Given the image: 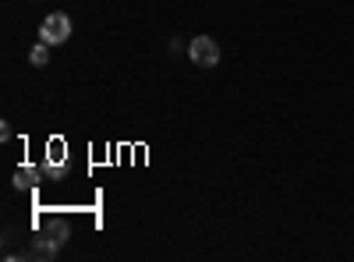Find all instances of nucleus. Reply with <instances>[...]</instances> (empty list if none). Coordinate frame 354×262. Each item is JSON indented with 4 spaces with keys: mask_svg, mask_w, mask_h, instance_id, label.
Segmentation results:
<instances>
[{
    "mask_svg": "<svg viewBox=\"0 0 354 262\" xmlns=\"http://www.w3.org/2000/svg\"><path fill=\"white\" fill-rule=\"evenodd\" d=\"M28 61H32L36 68H46V64H50V43H43V39H39V46L28 50Z\"/></svg>",
    "mask_w": 354,
    "mask_h": 262,
    "instance_id": "39448f33",
    "label": "nucleus"
},
{
    "mask_svg": "<svg viewBox=\"0 0 354 262\" xmlns=\"http://www.w3.org/2000/svg\"><path fill=\"white\" fill-rule=\"evenodd\" d=\"M39 185V170L36 167H21L15 174V188H36Z\"/></svg>",
    "mask_w": 354,
    "mask_h": 262,
    "instance_id": "7ed1b4c3",
    "label": "nucleus"
},
{
    "mask_svg": "<svg viewBox=\"0 0 354 262\" xmlns=\"http://www.w3.org/2000/svg\"><path fill=\"white\" fill-rule=\"evenodd\" d=\"M46 160H50V163H64V142H61V138H53V142L46 145Z\"/></svg>",
    "mask_w": 354,
    "mask_h": 262,
    "instance_id": "423d86ee",
    "label": "nucleus"
},
{
    "mask_svg": "<svg viewBox=\"0 0 354 262\" xmlns=\"http://www.w3.org/2000/svg\"><path fill=\"white\" fill-rule=\"evenodd\" d=\"M43 234H46V238H53L57 245H64V241H68V223H61V220H50Z\"/></svg>",
    "mask_w": 354,
    "mask_h": 262,
    "instance_id": "20e7f679",
    "label": "nucleus"
},
{
    "mask_svg": "<svg viewBox=\"0 0 354 262\" xmlns=\"http://www.w3.org/2000/svg\"><path fill=\"white\" fill-rule=\"evenodd\" d=\"M39 39L50 43V46H61L71 39V18L68 15H50L43 25H39Z\"/></svg>",
    "mask_w": 354,
    "mask_h": 262,
    "instance_id": "f03ea898",
    "label": "nucleus"
},
{
    "mask_svg": "<svg viewBox=\"0 0 354 262\" xmlns=\"http://www.w3.org/2000/svg\"><path fill=\"white\" fill-rule=\"evenodd\" d=\"M188 57H192V64H198V68H216L220 64V46L209 36H195L188 43Z\"/></svg>",
    "mask_w": 354,
    "mask_h": 262,
    "instance_id": "f257e3e1",
    "label": "nucleus"
}]
</instances>
